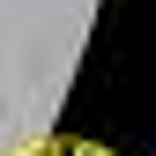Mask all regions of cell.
Wrapping results in <instances>:
<instances>
[{
	"label": "cell",
	"mask_w": 156,
	"mask_h": 156,
	"mask_svg": "<svg viewBox=\"0 0 156 156\" xmlns=\"http://www.w3.org/2000/svg\"><path fill=\"white\" fill-rule=\"evenodd\" d=\"M37 156H119V149H104V141H45Z\"/></svg>",
	"instance_id": "6da1fadb"
}]
</instances>
